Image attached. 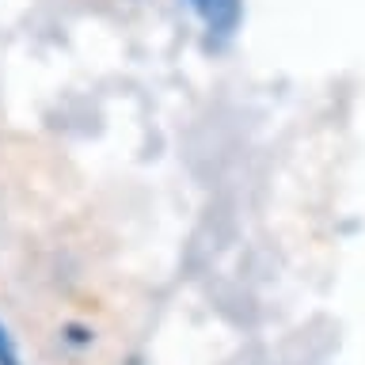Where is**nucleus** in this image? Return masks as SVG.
Returning <instances> with one entry per match:
<instances>
[{
  "instance_id": "obj_1",
  "label": "nucleus",
  "mask_w": 365,
  "mask_h": 365,
  "mask_svg": "<svg viewBox=\"0 0 365 365\" xmlns=\"http://www.w3.org/2000/svg\"><path fill=\"white\" fill-rule=\"evenodd\" d=\"M190 4L205 19V27L217 34H228L240 19V0H190Z\"/></svg>"
},
{
  "instance_id": "obj_2",
  "label": "nucleus",
  "mask_w": 365,
  "mask_h": 365,
  "mask_svg": "<svg viewBox=\"0 0 365 365\" xmlns=\"http://www.w3.org/2000/svg\"><path fill=\"white\" fill-rule=\"evenodd\" d=\"M0 365H23L19 361V350H16V342H11L4 324H0Z\"/></svg>"
}]
</instances>
